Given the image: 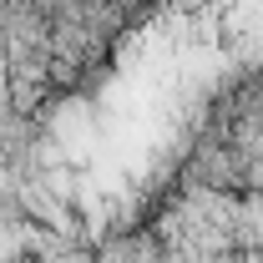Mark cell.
Listing matches in <instances>:
<instances>
[{"label": "cell", "instance_id": "cell-1", "mask_svg": "<svg viewBox=\"0 0 263 263\" xmlns=\"http://www.w3.org/2000/svg\"><path fill=\"white\" fill-rule=\"evenodd\" d=\"M61 263H101V258H91V253H81V248H66V258Z\"/></svg>", "mask_w": 263, "mask_h": 263}, {"label": "cell", "instance_id": "cell-2", "mask_svg": "<svg viewBox=\"0 0 263 263\" xmlns=\"http://www.w3.org/2000/svg\"><path fill=\"white\" fill-rule=\"evenodd\" d=\"M31 263H35V258H31Z\"/></svg>", "mask_w": 263, "mask_h": 263}]
</instances>
